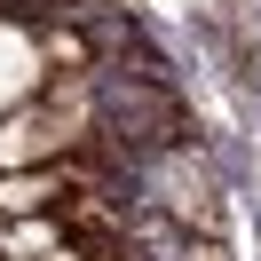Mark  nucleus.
I'll use <instances>...</instances> for the list:
<instances>
[{"instance_id": "f257e3e1", "label": "nucleus", "mask_w": 261, "mask_h": 261, "mask_svg": "<svg viewBox=\"0 0 261 261\" xmlns=\"http://www.w3.org/2000/svg\"><path fill=\"white\" fill-rule=\"evenodd\" d=\"M87 80H95V135H87V150H103L111 166L143 174L150 159L190 143V103H182L174 80H127L111 64H95Z\"/></svg>"}, {"instance_id": "f03ea898", "label": "nucleus", "mask_w": 261, "mask_h": 261, "mask_svg": "<svg viewBox=\"0 0 261 261\" xmlns=\"http://www.w3.org/2000/svg\"><path fill=\"white\" fill-rule=\"evenodd\" d=\"M143 190H159V206H166V222H174V229H198V238H214V229H222L214 166L198 159L190 143H174L166 159H150V166H143Z\"/></svg>"}, {"instance_id": "7ed1b4c3", "label": "nucleus", "mask_w": 261, "mask_h": 261, "mask_svg": "<svg viewBox=\"0 0 261 261\" xmlns=\"http://www.w3.org/2000/svg\"><path fill=\"white\" fill-rule=\"evenodd\" d=\"M56 198H64V174L56 166H24V174H0V214H48Z\"/></svg>"}, {"instance_id": "20e7f679", "label": "nucleus", "mask_w": 261, "mask_h": 261, "mask_svg": "<svg viewBox=\"0 0 261 261\" xmlns=\"http://www.w3.org/2000/svg\"><path fill=\"white\" fill-rule=\"evenodd\" d=\"M0 8H8L16 24H40V16H64V24H80V32H87V24H95L103 8H111V0H0Z\"/></svg>"}, {"instance_id": "39448f33", "label": "nucleus", "mask_w": 261, "mask_h": 261, "mask_svg": "<svg viewBox=\"0 0 261 261\" xmlns=\"http://www.w3.org/2000/svg\"><path fill=\"white\" fill-rule=\"evenodd\" d=\"M40 56H48L56 71H95V40H87L80 24H56V32H40Z\"/></svg>"}, {"instance_id": "423d86ee", "label": "nucleus", "mask_w": 261, "mask_h": 261, "mask_svg": "<svg viewBox=\"0 0 261 261\" xmlns=\"http://www.w3.org/2000/svg\"><path fill=\"white\" fill-rule=\"evenodd\" d=\"M48 245H64V222H48V214H24V222L8 229V253H0V261H40Z\"/></svg>"}, {"instance_id": "0eeeda50", "label": "nucleus", "mask_w": 261, "mask_h": 261, "mask_svg": "<svg viewBox=\"0 0 261 261\" xmlns=\"http://www.w3.org/2000/svg\"><path fill=\"white\" fill-rule=\"evenodd\" d=\"M40 261H87V253H80V245L64 238V245H48V253H40Z\"/></svg>"}, {"instance_id": "6e6552de", "label": "nucleus", "mask_w": 261, "mask_h": 261, "mask_svg": "<svg viewBox=\"0 0 261 261\" xmlns=\"http://www.w3.org/2000/svg\"><path fill=\"white\" fill-rule=\"evenodd\" d=\"M190 261H222V245H214V238H198V245H190Z\"/></svg>"}]
</instances>
